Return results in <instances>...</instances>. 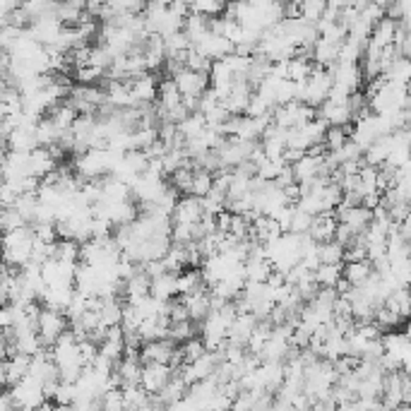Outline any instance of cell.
Wrapping results in <instances>:
<instances>
[{
  "mask_svg": "<svg viewBox=\"0 0 411 411\" xmlns=\"http://www.w3.org/2000/svg\"><path fill=\"white\" fill-rule=\"evenodd\" d=\"M193 48L214 63V61H222L224 56H229V53L233 51V43L229 41L226 36H222V34L207 32L204 36H200L198 41L193 43Z\"/></svg>",
  "mask_w": 411,
  "mask_h": 411,
  "instance_id": "obj_7",
  "label": "cell"
},
{
  "mask_svg": "<svg viewBox=\"0 0 411 411\" xmlns=\"http://www.w3.org/2000/svg\"><path fill=\"white\" fill-rule=\"evenodd\" d=\"M185 67H190V70H198V72H209L212 61H209V58H204L202 53L195 51V48L190 46L188 53H185Z\"/></svg>",
  "mask_w": 411,
  "mask_h": 411,
  "instance_id": "obj_24",
  "label": "cell"
},
{
  "mask_svg": "<svg viewBox=\"0 0 411 411\" xmlns=\"http://www.w3.org/2000/svg\"><path fill=\"white\" fill-rule=\"evenodd\" d=\"M171 375H173V368H171L169 363H154V361L142 363L140 388L145 390L147 394H156V392H161V388H164L166 383H169Z\"/></svg>",
  "mask_w": 411,
  "mask_h": 411,
  "instance_id": "obj_6",
  "label": "cell"
},
{
  "mask_svg": "<svg viewBox=\"0 0 411 411\" xmlns=\"http://www.w3.org/2000/svg\"><path fill=\"white\" fill-rule=\"evenodd\" d=\"M173 82L178 87L180 96H183V104L188 106V111H198V99L204 89L209 87V75L207 72H198L190 70V67H180L173 75Z\"/></svg>",
  "mask_w": 411,
  "mask_h": 411,
  "instance_id": "obj_2",
  "label": "cell"
},
{
  "mask_svg": "<svg viewBox=\"0 0 411 411\" xmlns=\"http://www.w3.org/2000/svg\"><path fill=\"white\" fill-rule=\"evenodd\" d=\"M310 222H313V214H308L306 209L301 207H293L291 212V222H288V231L291 233H308V229H310Z\"/></svg>",
  "mask_w": 411,
  "mask_h": 411,
  "instance_id": "obj_23",
  "label": "cell"
},
{
  "mask_svg": "<svg viewBox=\"0 0 411 411\" xmlns=\"http://www.w3.org/2000/svg\"><path fill=\"white\" fill-rule=\"evenodd\" d=\"M327 8V0H298V17L315 24Z\"/></svg>",
  "mask_w": 411,
  "mask_h": 411,
  "instance_id": "obj_20",
  "label": "cell"
},
{
  "mask_svg": "<svg viewBox=\"0 0 411 411\" xmlns=\"http://www.w3.org/2000/svg\"><path fill=\"white\" fill-rule=\"evenodd\" d=\"M204 351L207 349H204L202 339H198V337H190V339L180 341V346H178V354H180V359H183V363H190V361L200 359Z\"/></svg>",
  "mask_w": 411,
  "mask_h": 411,
  "instance_id": "obj_22",
  "label": "cell"
},
{
  "mask_svg": "<svg viewBox=\"0 0 411 411\" xmlns=\"http://www.w3.org/2000/svg\"><path fill=\"white\" fill-rule=\"evenodd\" d=\"M0 183H3V166H0Z\"/></svg>",
  "mask_w": 411,
  "mask_h": 411,
  "instance_id": "obj_27",
  "label": "cell"
},
{
  "mask_svg": "<svg viewBox=\"0 0 411 411\" xmlns=\"http://www.w3.org/2000/svg\"><path fill=\"white\" fill-rule=\"evenodd\" d=\"M335 229H337V214L335 209L332 212H320L313 217L310 229H308V236L315 243H325L335 238Z\"/></svg>",
  "mask_w": 411,
  "mask_h": 411,
  "instance_id": "obj_12",
  "label": "cell"
},
{
  "mask_svg": "<svg viewBox=\"0 0 411 411\" xmlns=\"http://www.w3.org/2000/svg\"><path fill=\"white\" fill-rule=\"evenodd\" d=\"M224 5L226 3H222V0H193L190 8H193L195 12L207 14V17H217V14L224 12Z\"/></svg>",
  "mask_w": 411,
  "mask_h": 411,
  "instance_id": "obj_25",
  "label": "cell"
},
{
  "mask_svg": "<svg viewBox=\"0 0 411 411\" xmlns=\"http://www.w3.org/2000/svg\"><path fill=\"white\" fill-rule=\"evenodd\" d=\"M34 246V229L29 224L5 231L0 236V260L8 267H24L32 257Z\"/></svg>",
  "mask_w": 411,
  "mask_h": 411,
  "instance_id": "obj_1",
  "label": "cell"
},
{
  "mask_svg": "<svg viewBox=\"0 0 411 411\" xmlns=\"http://www.w3.org/2000/svg\"><path fill=\"white\" fill-rule=\"evenodd\" d=\"M409 75H411V63L407 56H397L392 63L388 65V70L383 72V80L394 82V85H409Z\"/></svg>",
  "mask_w": 411,
  "mask_h": 411,
  "instance_id": "obj_17",
  "label": "cell"
},
{
  "mask_svg": "<svg viewBox=\"0 0 411 411\" xmlns=\"http://www.w3.org/2000/svg\"><path fill=\"white\" fill-rule=\"evenodd\" d=\"M202 214H204L202 198H198V195H185L183 200H176L173 209H171V217H173L171 224H198Z\"/></svg>",
  "mask_w": 411,
  "mask_h": 411,
  "instance_id": "obj_8",
  "label": "cell"
},
{
  "mask_svg": "<svg viewBox=\"0 0 411 411\" xmlns=\"http://www.w3.org/2000/svg\"><path fill=\"white\" fill-rule=\"evenodd\" d=\"M176 341H171L169 337H161V339H149V341H142L140 346V361L142 363H169L171 356L176 351Z\"/></svg>",
  "mask_w": 411,
  "mask_h": 411,
  "instance_id": "obj_9",
  "label": "cell"
},
{
  "mask_svg": "<svg viewBox=\"0 0 411 411\" xmlns=\"http://www.w3.org/2000/svg\"><path fill=\"white\" fill-rule=\"evenodd\" d=\"M58 166V161L51 156V151L46 149V147H34L32 151H29V173L34 176V178L41 180L43 176L48 173V171H53Z\"/></svg>",
  "mask_w": 411,
  "mask_h": 411,
  "instance_id": "obj_14",
  "label": "cell"
},
{
  "mask_svg": "<svg viewBox=\"0 0 411 411\" xmlns=\"http://www.w3.org/2000/svg\"><path fill=\"white\" fill-rule=\"evenodd\" d=\"M272 123L279 125V128H298V125L308 123V120L315 118V109L303 101H288V104H279L272 109Z\"/></svg>",
  "mask_w": 411,
  "mask_h": 411,
  "instance_id": "obj_3",
  "label": "cell"
},
{
  "mask_svg": "<svg viewBox=\"0 0 411 411\" xmlns=\"http://www.w3.org/2000/svg\"><path fill=\"white\" fill-rule=\"evenodd\" d=\"M128 87H130V96H133L135 106L151 104V101L156 99V80L149 72H142V75L128 80Z\"/></svg>",
  "mask_w": 411,
  "mask_h": 411,
  "instance_id": "obj_10",
  "label": "cell"
},
{
  "mask_svg": "<svg viewBox=\"0 0 411 411\" xmlns=\"http://www.w3.org/2000/svg\"><path fill=\"white\" fill-rule=\"evenodd\" d=\"M207 286L202 279V272L198 267H185L176 274V296H188V293L202 291Z\"/></svg>",
  "mask_w": 411,
  "mask_h": 411,
  "instance_id": "obj_13",
  "label": "cell"
},
{
  "mask_svg": "<svg viewBox=\"0 0 411 411\" xmlns=\"http://www.w3.org/2000/svg\"><path fill=\"white\" fill-rule=\"evenodd\" d=\"M373 272L375 270L373 265H370V260H349L344 270H341V277H344L351 286H361L363 282H368Z\"/></svg>",
  "mask_w": 411,
  "mask_h": 411,
  "instance_id": "obj_16",
  "label": "cell"
},
{
  "mask_svg": "<svg viewBox=\"0 0 411 411\" xmlns=\"http://www.w3.org/2000/svg\"><path fill=\"white\" fill-rule=\"evenodd\" d=\"M180 301H183L185 310H188V317L195 325H200V322L209 315V310H212V298H209V291H204V288L202 291L188 293V296H180Z\"/></svg>",
  "mask_w": 411,
  "mask_h": 411,
  "instance_id": "obj_11",
  "label": "cell"
},
{
  "mask_svg": "<svg viewBox=\"0 0 411 411\" xmlns=\"http://www.w3.org/2000/svg\"><path fill=\"white\" fill-rule=\"evenodd\" d=\"M214 185V173H209V171L200 169V166H195L193 171V185H190V195H198V198H204V195L212 190Z\"/></svg>",
  "mask_w": 411,
  "mask_h": 411,
  "instance_id": "obj_19",
  "label": "cell"
},
{
  "mask_svg": "<svg viewBox=\"0 0 411 411\" xmlns=\"http://www.w3.org/2000/svg\"><path fill=\"white\" fill-rule=\"evenodd\" d=\"M313 277H315L317 286H335L341 277V262H317Z\"/></svg>",
  "mask_w": 411,
  "mask_h": 411,
  "instance_id": "obj_18",
  "label": "cell"
},
{
  "mask_svg": "<svg viewBox=\"0 0 411 411\" xmlns=\"http://www.w3.org/2000/svg\"><path fill=\"white\" fill-rule=\"evenodd\" d=\"M10 392L14 399V409H34L46 404V392H43V385L39 380H34L32 375H24L19 383L10 385Z\"/></svg>",
  "mask_w": 411,
  "mask_h": 411,
  "instance_id": "obj_4",
  "label": "cell"
},
{
  "mask_svg": "<svg viewBox=\"0 0 411 411\" xmlns=\"http://www.w3.org/2000/svg\"><path fill=\"white\" fill-rule=\"evenodd\" d=\"M67 330V320L63 310H53V308H41L39 310V320H36V332L41 346L51 349V344Z\"/></svg>",
  "mask_w": 411,
  "mask_h": 411,
  "instance_id": "obj_5",
  "label": "cell"
},
{
  "mask_svg": "<svg viewBox=\"0 0 411 411\" xmlns=\"http://www.w3.org/2000/svg\"><path fill=\"white\" fill-rule=\"evenodd\" d=\"M317 260L320 262H344V248L332 238V241L317 243Z\"/></svg>",
  "mask_w": 411,
  "mask_h": 411,
  "instance_id": "obj_21",
  "label": "cell"
},
{
  "mask_svg": "<svg viewBox=\"0 0 411 411\" xmlns=\"http://www.w3.org/2000/svg\"><path fill=\"white\" fill-rule=\"evenodd\" d=\"M156 3H161V5H166V8H169V5L173 3V0H156Z\"/></svg>",
  "mask_w": 411,
  "mask_h": 411,
  "instance_id": "obj_26",
  "label": "cell"
},
{
  "mask_svg": "<svg viewBox=\"0 0 411 411\" xmlns=\"http://www.w3.org/2000/svg\"><path fill=\"white\" fill-rule=\"evenodd\" d=\"M209 22H212V17H207V14L202 12H188L183 19V34L190 39V43H195L200 36H204V34L209 32Z\"/></svg>",
  "mask_w": 411,
  "mask_h": 411,
  "instance_id": "obj_15",
  "label": "cell"
}]
</instances>
